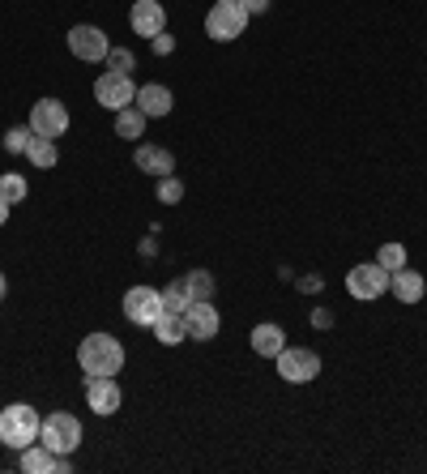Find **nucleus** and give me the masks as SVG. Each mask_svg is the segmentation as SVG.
Instances as JSON below:
<instances>
[{"label": "nucleus", "instance_id": "1", "mask_svg": "<svg viewBox=\"0 0 427 474\" xmlns=\"http://www.w3.org/2000/svg\"><path fill=\"white\" fill-rule=\"evenodd\" d=\"M77 363H82L85 377H115L124 368V347L115 334H90L77 347Z\"/></svg>", "mask_w": 427, "mask_h": 474}, {"label": "nucleus", "instance_id": "2", "mask_svg": "<svg viewBox=\"0 0 427 474\" xmlns=\"http://www.w3.org/2000/svg\"><path fill=\"white\" fill-rule=\"evenodd\" d=\"M43 432V415L35 410V406L26 402H14L0 410V445L14 449V453H22V449H30L35 440H39Z\"/></svg>", "mask_w": 427, "mask_h": 474}, {"label": "nucleus", "instance_id": "3", "mask_svg": "<svg viewBox=\"0 0 427 474\" xmlns=\"http://www.w3.org/2000/svg\"><path fill=\"white\" fill-rule=\"evenodd\" d=\"M243 30H248V14H243L240 0H214V9L205 14V35L214 43H231L240 39Z\"/></svg>", "mask_w": 427, "mask_h": 474}, {"label": "nucleus", "instance_id": "4", "mask_svg": "<svg viewBox=\"0 0 427 474\" xmlns=\"http://www.w3.org/2000/svg\"><path fill=\"white\" fill-rule=\"evenodd\" d=\"M39 440L52 449V453L69 458V453H77V445H82V423H77V415H69V410H56V415L43 419Z\"/></svg>", "mask_w": 427, "mask_h": 474}, {"label": "nucleus", "instance_id": "5", "mask_svg": "<svg viewBox=\"0 0 427 474\" xmlns=\"http://www.w3.org/2000/svg\"><path fill=\"white\" fill-rule=\"evenodd\" d=\"M278 377L286 385H308L321 377V355L308 347H283L278 350Z\"/></svg>", "mask_w": 427, "mask_h": 474}, {"label": "nucleus", "instance_id": "6", "mask_svg": "<svg viewBox=\"0 0 427 474\" xmlns=\"http://www.w3.org/2000/svg\"><path fill=\"white\" fill-rule=\"evenodd\" d=\"M346 291L355 295V299H363V304L381 299V295L389 291V269H384L381 261H363V266H355L346 274Z\"/></svg>", "mask_w": 427, "mask_h": 474}, {"label": "nucleus", "instance_id": "7", "mask_svg": "<svg viewBox=\"0 0 427 474\" xmlns=\"http://www.w3.org/2000/svg\"><path fill=\"white\" fill-rule=\"evenodd\" d=\"M65 128H69V107L60 103V98H39L35 107H30V133L35 137H65Z\"/></svg>", "mask_w": 427, "mask_h": 474}, {"label": "nucleus", "instance_id": "8", "mask_svg": "<svg viewBox=\"0 0 427 474\" xmlns=\"http://www.w3.org/2000/svg\"><path fill=\"white\" fill-rule=\"evenodd\" d=\"M184 329L193 342H214L218 338V329H223V317H218V308H214V299H193L184 312Z\"/></svg>", "mask_w": 427, "mask_h": 474}, {"label": "nucleus", "instance_id": "9", "mask_svg": "<svg viewBox=\"0 0 427 474\" xmlns=\"http://www.w3.org/2000/svg\"><path fill=\"white\" fill-rule=\"evenodd\" d=\"M69 52L77 60H85V65H103L107 52H112V43H107V35H103L99 26H73L69 30Z\"/></svg>", "mask_w": 427, "mask_h": 474}, {"label": "nucleus", "instance_id": "10", "mask_svg": "<svg viewBox=\"0 0 427 474\" xmlns=\"http://www.w3.org/2000/svg\"><path fill=\"white\" fill-rule=\"evenodd\" d=\"M94 98H99V107H107V112H120V107H128L137 98V86H133L128 73H103L99 82H94Z\"/></svg>", "mask_w": 427, "mask_h": 474}, {"label": "nucleus", "instance_id": "11", "mask_svg": "<svg viewBox=\"0 0 427 474\" xmlns=\"http://www.w3.org/2000/svg\"><path fill=\"white\" fill-rule=\"evenodd\" d=\"M124 317H128L133 325L150 329V325L163 317V295H158L154 287H133V291L124 295Z\"/></svg>", "mask_w": 427, "mask_h": 474}, {"label": "nucleus", "instance_id": "12", "mask_svg": "<svg viewBox=\"0 0 427 474\" xmlns=\"http://www.w3.org/2000/svg\"><path fill=\"white\" fill-rule=\"evenodd\" d=\"M128 26H133V35H142V39H154V35L167 30V9H163L158 0H133Z\"/></svg>", "mask_w": 427, "mask_h": 474}, {"label": "nucleus", "instance_id": "13", "mask_svg": "<svg viewBox=\"0 0 427 474\" xmlns=\"http://www.w3.org/2000/svg\"><path fill=\"white\" fill-rule=\"evenodd\" d=\"M85 406L103 419L115 415L120 410V385H115V377H85Z\"/></svg>", "mask_w": 427, "mask_h": 474}, {"label": "nucleus", "instance_id": "14", "mask_svg": "<svg viewBox=\"0 0 427 474\" xmlns=\"http://www.w3.org/2000/svg\"><path fill=\"white\" fill-rule=\"evenodd\" d=\"M22 470H26V474H52V470H56V474H69L73 461L60 458V453H52L47 445H39V440H35L30 449H22Z\"/></svg>", "mask_w": 427, "mask_h": 474}, {"label": "nucleus", "instance_id": "15", "mask_svg": "<svg viewBox=\"0 0 427 474\" xmlns=\"http://www.w3.org/2000/svg\"><path fill=\"white\" fill-rule=\"evenodd\" d=\"M137 107H142L145 120H158V116H171V107H175V98H171L167 86H158V82H145L137 86V98H133Z\"/></svg>", "mask_w": 427, "mask_h": 474}, {"label": "nucleus", "instance_id": "16", "mask_svg": "<svg viewBox=\"0 0 427 474\" xmlns=\"http://www.w3.org/2000/svg\"><path fill=\"white\" fill-rule=\"evenodd\" d=\"M133 163H137L145 176H158V180H163V176H171V171H175V154L163 150V146H150V141H142V146L133 150Z\"/></svg>", "mask_w": 427, "mask_h": 474}, {"label": "nucleus", "instance_id": "17", "mask_svg": "<svg viewBox=\"0 0 427 474\" xmlns=\"http://www.w3.org/2000/svg\"><path fill=\"white\" fill-rule=\"evenodd\" d=\"M389 291L398 295L402 304H419V299L427 295V282H423V274H419V269L402 266V269H393V274H389Z\"/></svg>", "mask_w": 427, "mask_h": 474}, {"label": "nucleus", "instance_id": "18", "mask_svg": "<svg viewBox=\"0 0 427 474\" xmlns=\"http://www.w3.org/2000/svg\"><path fill=\"white\" fill-rule=\"evenodd\" d=\"M283 342H286L283 325L265 321V325H256V329H253V350H256V355H265V359H278V350H283Z\"/></svg>", "mask_w": 427, "mask_h": 474}, {"label": "nucleus", "instance_id": "19", "mask_svg": "<svg viewBox=\"0 0 427 474\" xmlns=\"http://www.w3.org/2000/svg\"><path fill=\"white\" fill-rule=\"evenodd\" d=\"M115 137H124V141H142L145 137V116H142L137 103H128V107L115 112Z\"/></svg>", "mask_w": 427, "mask_h": 474}, {"label": "nucleus", "instance_id": "20", "mask_svg": "<svg viewBox=\"0 0 427 474\" xmlns=\"http://www.w3.org/2000/svg\"><path fill=\"white\" fill-rule=\"evenodd\" d=\"M150 329H154V338L163 342V347H180V342L188 338L184 317H180V312H163V317H158V321L150 325Z\"/></svg>", "mask_w": 427, "mask_h": 474}, {"label": "nucleus", "instance_id": "21", "mask_svg": "<svg viewBox=\"0 0 427 474\" xmlns=\"http://www.w3.org/2000/svg\"><path fill=\"white\" fill-rule=\"evenodd\" d=\"M26 158L35 163L39 171H52L60 163V154H56V141L52 137H30V146H26Z\"/></svg>", "mask_w": 427, "mask_h": 474}, {"label": "nucleus", "instance_id": "22", "mask_svg": "<svg viewBox=\"0 0 427 474\" xmlns=\"http://www.w3.org/2000/svg\"><path fill=\"white\" fill-rule=\"evenodd\" d=\"M158 295H163V312H180V317H184L188 304H193V295H188V282H184V278L167 282V287H163Z\"/></svg>", "mask_w": 427, "mask_h": 474}, {"label": "nucleus", "instance_id": "23", "mask_svg": "<svg viewBox=\"0 0 427 474\" xmlns=\"http://www.w3.org/2000/svg\"><path fill=\"white\" fill-rule=\"evenodd\" d=\"M26 193H30L26 176H17V171H5V176H0V201L17 206V201H26Z\"/></svg>", "mask_w": 427, "mask_h": 474}, {"label": "nucleus", "instance_id": "24", "mask_svg": "<svg viewBox=\"0 0 427 474\" xmlns=\"http://www.w3.org/2000/svg\"><path fill=\"white\" fill-rule=\"evenodd\" d=\"M188 282V295L193 299H214V274L210 269H193V274H184Z\"/></svg>", "mask_w": 427, "mask_h": 474}, {"label": "nucleus", "instance_id": "25", "mask_svg": "<svg viewBox=\"0 0 427 474\" xmlns=\"http://www.w3.org/2000/svg\"><path fill=\"white\" fill-rule=\"evenodd\" d=\"M376 261H381L389 274L393 269H402L406 266V244H398V239H389V244H381V252H376Z\"/></svg>", "mask_w": 427, "mask_h": 474}, {"label": "nucleus", "instance_id": "26", "mask_svg": "<svg viewBox=\"0 0 427 474\" xmlns=\"http://www.w3.org/2000/svg\"><path fill=\"white\" fill-rule=\"evenodd\" d=\"M103 65H107V73H128V77H133V69H137V56H133L128 47H112Z\"/></svg>", "mask_w": 427, "mask_h": 474}, {"label": "nucleus", "instance_id": "27", "mask_svg": "<svg viewBox=\"0 0 427 474\" xmlns=\"http://www.w3.org/2000/svg\"><path fill=\"white\" fill-rule=\"evenodd\" d=\"M158 201H163V206H180V201H184V184L175 180V176H163V180H158Z\"/></svg>", "mask_w": 427, "mask_h": 474}, {"label": "nucleus", "instance_id": "28", "mask_svg": "<svg viewBox=\"0 0 427 474\" xmlns=\"http://www.w3.org/2000/svg\"><path fill=\"white\" fill-rule=\"evenodd\" d=\"M30 137H35V133H30V125L26 128H9V133H5V150H9V154H26Z\"/></svg>", "mask_w": 427, "mask_h": 474}, {"label": "nucleus", "instance_id": "29", "mask_svg": "<svg viewBox=\"0 0 427 474\" xmlns=\"http://www.w3.org/2000/svg\"><path fill=\"white\" fill-rule=\"evenodd\" d=\"M150 47H154V56H171V52H175V39L163 30V35H154V39H150Z\"/></svg>", "mask_w": 427, "mask_h": 474}, {"label": "nucleus", "instance_id": "30", "mask_svg": "<svg viewBox=\"0 0 427 474\" xmlns=\"http://www.w3.org/2000/svg\"><path fill=\"white\" fill-rule=\"evenodd\" d=\"M243 5V14L253 17V14H265V9H270V0H240Z\"/></svg>", "mask_w": 427, "mask_h": 474}, {"label": "nucleus", "instance_id": "31", "mask_svg": "<svg viewBox=\"0 0 427 474\" xmlns=\"http://www.w3.org/2000/svg\"><path fill=\"white\" fill-rule=\"evenodd\" d=\"M313 325H321V329H329V325H333V317H329V312H313Z\"/></svg>", "mask_w": 427, "mask_h": 474}, {"label": "nucleus", "instance_id": "32", "mask_svg": "<svg viewBox=\"0 0 427 474\" xmlns=\"http://www.w3.org/2000/svg\"><path fill=\"white\" fill-rule=\"evenodd\" d=\"M321 287H325L321 278H303V282H299V291H321Z\"/></svg>", "mask_w": 427, "mask_h": 474}, {"label": "nucleus", "instance_id": "33", "mask_svg": "<svg viewBox=\"0 0 427 474\" xmlns=\"http://www.w3.org/2000/svg\"><path fill=\"white\" fill-rule=\"evenodd\" d=\"M9 223V201H0V227Z\"/></svg>", "mask_w": 427, "mask_h": 474}, {"label": "nucleus", "instance_id": "34", "mask_svg": "<svg viewBox=\"0 0 427 474\" xmlns=\"http://www.w3.org/2000/svg\"><path fill=\"white\" fill-rule=\"evenodd\" d=\"M5 295H9V282H5V274H0V299H5Z\"/></svg>", "mask_w": 427, "mask_h": 474}]
</instances>
